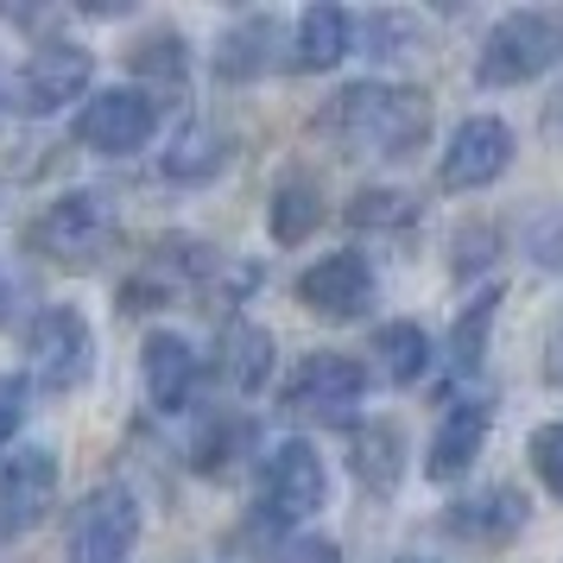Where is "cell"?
<instances>
[{
	"label": "cell",
	"instance_id": "1",
	"mask_svg": "<svg viewBox=\"0 0 563 563\" xmlns=\"http://www.w3.org/2000/svg\"><path fill=\"white\" fill-rule=\"evenodd\" d=\"M330 133L355 158H411L431 140V102L399 82H349L330 108Z\"/></svg>",
	"mask_w": 563,
	"mask_h": 563
},
{
	"label": "cell",
	"instance_id": "2",
	"mask_svg": "<svg viewBox=\"0 0 563 563\" xmlns=\"http://www.w3.org/2000/svg\"><path fill=\"white\" fill-rule=\"evenodd\" d=\"M558 64H563V13L558 7H519L482 38L475 77L487 89H519V82H538Z\"/></svg>",
	"mask_w": 563,
	"mask_h": 563
},
{
	"label": "cell",
	"instance_id": "3",
	"mask_svg": "<svg viewBox=\"0 0 563 563\" xmlns=\"http://www.w3.org/2000/svg\"><path fill=\"white\" fill-rule=\"evenodd\" d=\"M114 229L121 222H114V203L102 190H70L32 222V254H45L52 266H70V273H89L108 254Z\"/></svg>",
	"mask_w": 563,
	"mask_h": 563
},
{
	"label": "cell",
	"instance_id": "4",
	"mask_svg": "<svg viewBox=\"0 0 563 563\" xmlns=\"http://www.w3.org/2000/svg\"><path fill=\"white\" fill-rule=\"evenodd\" d=\"M140 544V500L133 487L102 482L89 487L70 512V538H64V563H128Z\"/></svg>",
	"mask_w": 563,
	"mask_h": 563
},
{
	"label": "cell",
	"instance_id": "5",
	"mask_svg": "<svg viewBox=\"0 0 563 563\" xmlns=\"http://www.w3.org/2000/svg\"><path fill=\"white\" fill-rule=\"evenodd\" d=\"M26 367L38 393H77L96 367V335H89V317L70 305H52L32 317L26 330Z\"/></svg>",
	"mask_w": 563,
	"mask_h": 563
},
{
	"label": "cell",
	"instance_id": "6",
	"mask_svg": "<svg viewBox=\"0 0 563 563\" xmlns=\"http://www.w3.org/2000/svg\"><path fill=\"white\" fill-rule=\"evenodd\" d=\"M323 494H330V468L317 456V443L285 437L260 468V519L266 526H298V519L323 507Z\"/></svg>",
	"mask_w": 563,
	"mask_h": 563
},
{
	"label": "cell",
	"instance_id": "7",
	"mask_svg": "<svg viewBox=\"0 0 563 563\" xmlns=\"http://www.w3.org/2000/svg\"><path fill=\"white\" fill-rule=\"evenodd\" d=\"M367 374L349 355H310L291 380H285V411L310 418V424H355Z\"/></svg>",
	"mask_w": 563,
	"mask_h": 563
},
{
	"label": "cell",
	"instance_id": "8",
	"mask_svg": "<svg viewBox=\"0 0 563 563\" xmlns=\"http://www.w3.org/2000/svg\"><path fill=\"white\" fill-rule=\"evenodd\" d=\"M57 507V456L52 450H13V456L0 462V544H13V538H32Z\"/></svg>",
	"mask_w": 563,
	"mask_h": 563
},
{
	"label": "cell",
	"instance_id": "9",
	"mask_svg": "<svg viewBox=\"0 0 563 563\" xmlns=\"http://www.w3.org/2000/svg\"><path fill=\"white\" fill-rule=\"evenodd\" d=\"M158 133V102L146 89H102L77 114V140L102 158H128Z\"/></svg>",
	"mask_w": 563,
	"mask_h": 563
},
{
	"label": "cell",
	"instance_id": "10",
	"mask_svg": "<svg viewBox=\"0 0 563 563\" xmlns=\"http://www.w3.org/2000/svg\"><path fill=\"white\" fill-rule=\"evenodd\" d=\"M96 77V57L89 45H70V38H52L13 70V96H20V114H57L64 102H77Z\"/></svg>",
	"mask_w": 563,
	"mask_h": 563
},
{
	"label": "cell",
	"instance_id": "11",
	"mask_svg": "<svg viewBox=\"0 0 563 563\" xmlns=\"http://www.w3.org/2000/svg\"><path fill=\"white\" fill-rule=\"evenodd\" d=\"M507 165H512V128L494 121V114H468L437 158V184L443 190H487L494 178H507Z\"/></svg>",
	"mask_w": 563,
	"mask_h": 563
},
{
	"label": "cell",
	"instance_id": "12",
	"mask_svg": "<svg viewBox=\"0 0 563 563\" xmlns=\"http://www.w3.org/2000/svg\"><path fill=\"white\" fill-rule=\"evenodd\" d=\"M298 305H305L310 317H323V323H355V317H367V305H374V266H367L355 247L323 254L317 266L298 273Z\"/></svg>",
	"mask_w": 563,
	"mask_h": 563
},
{
	"label": "cell",
	"instance_id": "13",
	"mask_svg": "<svg viewBox=\"0 0 563 563\" xmlns=\"http://www.w3.org/2000/svg\"><path fill=\"white\" fill-rule=\"evenodd\" d=\"M140 380H146V399H153V411H190V399H197V380H203V361H197V349H190L184 335L158 330V335H146Z\"/></svg>",
	"mask_w": 563,
	"mask_h": 563
},
{
	"label": "cell",
	"instance_id": "14",
	"mask_svg": "<svg viewBox=\"0 0 563 563\" xmlns=\"http://www.w3.org/2000/svg\"><path fill=\"white\" fill-rule=\"evenodd\" d=\"M487 424H494V406L487 399H450L443 424L431 431V450H424V475L431 482L468 475V462L482 456V443H487Z\"/></svg>",
	"mask_w": 563,
	"mask_h": 563
},
{
	"label": "cell",
	"instance_id": "15",
	"mask_svg": "<svg viewBox=\"0 0 563 563\" xmlns=\"http://www.w3.org/2000/svg\"><path fill=\"white\" fill-rule=\"evenodd\" d=\"M216 367H222L229 393H241V399L266 393V380H273V330L254 323V317H229L222 342H216Z\"/></svg>",
	"mask_w": 563,
	"mask_h": 563
},
{
	"label": "cell",
	"instance_id": "16",
	"mask_svg": "<svg viewBox=\"0 0 563 563\" xmlns=\"http://www.w3.org/2000/svg\"><path fill=\"white\" fill-rule=\"evenodd\" d=\"M519 526H526V494L519 487H482V494H468L443 512V532L468 538V544H507V538H519Z\"/></svg>",
	"mask_w": 563,
	"mask_h": 563
},
{
	"label": "cell",
	"instance_id": "17",
	"mask_svg": "<svg viewBox=\"0 0 563 563\" xmlns=\"http://www.w3.org/2000/svg\"><path fill=\"white\" fill-rule=\"evenodd\" d=\"M349 26H355V20H349L342 7H305L291 45H285V52H291V70H310V77L335 70L342 57L355 52V45H349Z\"/></svg>",
	"mask_w": 563,
	"mask_h": 563
},
{
	"label": "cell",
	"instance_id": "18",
	"mask_svg": "<svg viewBox=\"0 0 563 563\" xmlns=\"http://www.w3.org/2000/svg\"><path fill=\"white\" fill-rule=\"evenodd\" d=\"M273 52H279V20H273V13H247V20L229 26V38L216 45V77L254 82V77L273 70Z\"/></svg>",
	"mask_w": 563,
	"mask_h": 563
},
{
	"label": "cell",
	"instance_id": "19",
	"mask_svg": "<svg viewBox=\"0 0 563 563\" xmlns=\"http://www.w3.org/2000/svg\"><path fill=\"white\" fill-rule=\"evenodd\" d=\"M355 475L374 500H393L399 482H406V431L374 418L367 431H355Z\"/></svg>",
	"mask_w": 563,
	"mask_h": 563
},
{
	"label": "cell",
	"instance_id": "20",
	"mask_svg": "<svg viewBox=\"0 0 563 563\" xmlns=\"http://www.w3.org/2000/svg\"><path fill=\"white\" fill-rule=\"evenodd\" d=\"M374 374L386 386H418L431 374V335L418 323H380L374 330Z\"/></svg>",
	"mask_w": 563,
	"mask_h": 563
},
{
	"label": "cell",
	"instance_id": "21",
	"mask_svg": "<svg viewBox=\"0 0 563 563\" xmlns=\"http://www.w3.org/2000/svg\"><path fill=\"white\" fill-rule=\"evenodd\" d=\"M158 165H165V178H178V184H203L229 165V133L197 121V128H184L178 140L158 153Z\"/></svg>",
	"mask_w": 563,
	"mask_h": 563
},
{
	"label": "cell",
	"instance_id": "22",
	"mask_svg": "<svg viewBox=\"0 0 563 563\" xmlns=\"http://www.w3.org/2000/svg\"><path fill=\"white\" fill-rule=\"evenodd\" d=\"M266 216H273V241H279V247H298V241H310L317 222H323V197H317V184H310L305 172H291V178L273 190Z\"/></svg>",
	"mask_w": 563,
	"mask_h": 563
},
{
	"label": "cell",
	"instance_id": "23",
	"mask_svg": "<svg viewBox=\"0 0 563 563\" xmlns=\"http://www.w3.org/2000/svg\"><path fill=\"white\" fill-rule=\"evenodd\" d=\"M247 443H254V424H247V418L203 424V431H197V443H190V468H197V475H229L234 456H247Z\"/></svg>",
	"mask_w": 563,
	"mask_h": 563
},
{
	"label": "cell",
	"instance_id": "24",
	"mask_svg": "<svg viewBox=\"0 0 563 563\" xmlns=\"http://www.w3.org/2000/svg\"><path fill=\"white\" fill-rule=\"evenodd\" d=\"M128 64L146 82H172V89H178L184 70H190V45H184L178 32H146V38L128 52Z\"/></svg>",
	"mask_w": 563,
	"mask_h": 563
},
{
	"label": "cell",
	"instance_id": "25",
	"mask_svg": "<svg viewBox=\"0 0 563 563\" xmlns=\"http://www.w3.org/2000/svg\"><path fill=\"white\" fill-rule=\"evenodd\" d=\"M367 45V57H380V64H393V57H411L418 52V20H406V13H367L361 26H349V45Z\"/></svg>",
	"mask_w": 563,
	"mask_h": 563
},
{
	"label": "cell",
	"instance_id": "26",
	"mask_svg": "<svg viewBox=\"0 0 563 563\" xmlns=\"http://www.w3.org/2000/svg\"><path fill=\"white\" fill-rule=\"evenodd\" d=\"M494 310H500V291H482L475 305H468V317L456 323V342H450V355H456L462 374H475L487 355V323H494Z\"/></svg>",
	"mask_w": 563,
	"mask_h": 563
},
{
	"label": "cell",
	"instance_id": "27",
	"mask_svg": "<svg viewBox=\"0 0 563 563\" xmlns=\"http://www.w3.org/2000/svg\"><path fill=\"white\" fill-rule=\"evenodd\" d=\"M411 216H418V197H406V190H361L349 209L355 229H406Z\"/></svg>",
	"mask_w": 563,
	"mask_h": 563
},
{
	"label": "cell",
	"instance_id": "28",
	"mask_svg": "<svg viewBox=\"0 0 563 563\" xmlns=\"http://www.w3.org/2000/svg\"><path fill=\"white\" fill-rule=\"evenodd\" d=\"M532 475L544 482V494H551V500H563V418L532 431Z\"/></svg>",
	"mask_w": 563,
	"mask_h": 563
},
{
	"label": "cell",
	"instance_id": "29",
	"mask_svg": "<svg viewBox=\"0 0 563 563\" xmlns=\"http://www.w3.org/2000/svg\"><path fill=\"white\" fill-rule=\"evenodd\" d=\"M20 424H26V380L20 374H0V450L13 443Z\"/></svg>",
	"mask_w": 563,
	"mask_h": 563
},
{
	"label": "cell",
	"instance_id": "30",
	"mask_svg": "<svg viewBox=\"0 0 563 563\" xmlns=\"http://www.w3.org/2000/svg\"><path fill=\"white\" fill-rule=\"evenodd\" d=\"M273 563H342V551H335L330 538H291Z\"/></svg>",
	"mask_w": 563,
	"mask_h": 563
},
{
	"label": "cell",
	"instance_id": "31",
	"mask_svg": "<svg viewBox=\"0 0 563 563\" xmlns=\"http://www.w3.org/2000/svg\"><path fill=\"white\" fill-rule=\"evenodd\" d=\"M544 355H551V361H544V367H551V380H563V317L551 323V342H544Z\"/></svg>",
	"mask_w": 563,
	"mask_h": 563
},
{
	"label": "cell",
	"instance_id": "32",
	"mask_svg": "<svg viewBox=\"0 0 563 563\" xmlns=\"http://www.w3.org/2000/svg\"><path fill=\"white\" fill-rule=\"evenodd\" d=\"M20 108V96H13V64H0V121Z\"/></svg>",
	"mask_w": 563,
	"mask_h": 563
},
{
	"label": "cell",
	"instance_id": "33",
	"mask_svg": "<svg viewBox=\"0 0 563 563\" xmlns=\"http://www.w3.org/2000/svg\"><path fill=\"white\" fill-rule=\"evenodd\" d=\"M0 323H7V279H0Z\"/></svg>",
	"mask_w": 563,
	"mask_h": 563
},
{
	"label": "cell",
	"instance_id": "34",
	"mask_svg": "<svg viewBox=\"0 0 563 563\" xmlns=\"http://www.w3.org/2000/svg\"><path fill=\"white\" fill-rule=\"evenodd\" d=\"M399 563H431V558H399Z\"/></svg>",
	"mask_w": 563,
	"mask_h": 563
}]
</instances>
